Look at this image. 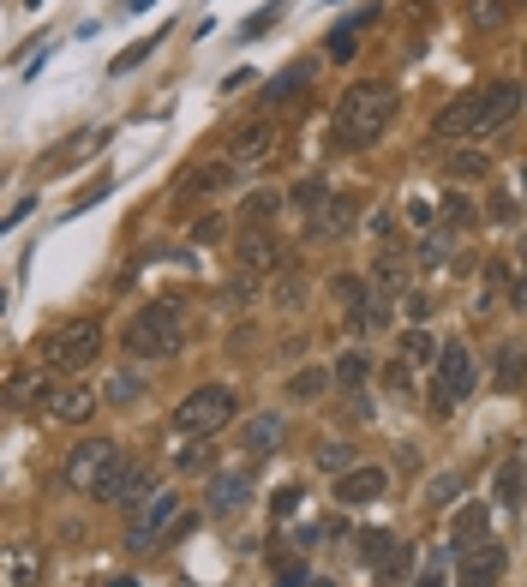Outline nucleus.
<instances>
[{"label":"nucleus","instance_id":"nucleus-1","mask_svg":"<svg viewBox=\"0 0 527 587\" xmlns=\"http://www.w3.org/2000/svg\"><path fill=\"white\" fill-rule=\"evenodd\" d=\"M396 120V90L366 78V84H348L342 102H336V120H330V138L342 150H360V144H378V132Z\"/></svg>","mask_w":527,"mask_h":587},{"label":"nucleus","instance_id":"nucleus-2","mask_svg":"<svg viewBox=\"0 0 527 587\" xmlns=\"http://www.w3.org/2000/svg\"><path fill=\"white\" fill-rule=\"evenodd\" d=\"M186 342V306L180 300H150L126 324V354L132 360H168Z\"/></svg>","mask_w":527,"mask_h":587},{"label":"nucleus","instance_id":"nucleus-3","mask_svg":"<svg viewBox=\"0 0 527 587\" xmlns=\"http://www.w3.org/2000/svg\"><path fill=\"white\" fill-rule=\"evenodd\" d=\"M234 414H240V396H234L228 384H204V390H192V396L174 408V432H180V438H210V432L234 426Z\"/></svg>","mask_w":527,"mask_h":587},{"label":"nucleus","instance_id":"nucleus-4","mask_svg":"<svg viewBox=\"0 0 527 587\" xmlns=\"http://www.w3.org/2000/svg\"><path fill=\"white\" fill-rule=\"evenodd\" d=\"M102 354V330L90 324V318H72V324H60L48 342H42V366L48 372H78V366H90Z\"/></svg>","mask_w":527,"mask_h":587},{"label":"nucleus","instance_id":"nucleus-5","mask_svg":"<svg viewBox=\"0 0 527 587\" xmlns=\"http://www.w3.org/2000/svg\"><path fill=\"white\" fill-rule=\"evenodd\" d=\"M114 468H120L114 438H84V444L66 456V486H72V492H96V486H102Z\"/></svg>","mask_w":527,"mask_h":587},{"label":"nucleus","instance_id":"nucleus-6","mask_svg":"<svg viewBox=\"0 0 527 587\" xmlns=\"http://www.w3.org/2000/svg\"><path fill=\"white\" fill-rule=\"evenodd\" d=\"M276 138H282L276 114H258V120H246V126L228 138V162H234V168H258V162L276 150Z\"/></svg>","mask_w":527,"mask_h":587},{"label":"nucleus","instance_id":"nucleus-7","mask_svg":"<svg viewBox=\"0 0 527 587\" xmlns=\"http://www.w3.org/2000/svg\"><path fill=\"white\" fill-rule=\"evenodd\" d=\"M462 396H474V354H468V342H444V360H438V408H456Z\"/></svg>","mask_w":527,"mask_h":587},{"label":"nucleus","instance_id":"nucleus-8","mask_svg":"<svg viewBox=\"0 0 527 587\" xmlns=\"http://www.w3.org/2000/svg\"><path fill=\"white\" fill-rule=\"evenodd\" d=\"M354 228V198H342V192H324L312 210H306V234L312 240H342Z\"/></svg>","mask_w":527,"mask_h":587},{"label":"nucleus","instance_id":"nucleus-9","mask_svg":"<svg viewBox=\"0 0 527 587\" xmlns=\"http://www.w3.org/2000/svg\"><path fill=\"white\" fill-rule=\"evenodd\" d=\"M156 498V486H150V474L138 468V462H120L102 486H96V504H150Z\"/></svg>","mask_w":527,"mask_h":587},{"label":"nucleus","instance_id":"nucleus-10","mask_svg":"<svg viewBox=\"0 0 527 587\" xmlns=\"http://www.w3.org/2000/svg\"><path fill=\"white\" fill-rule=\"evenodd\" d=\"M504 570H510V552H504L498 540H486V546L462 552V576H456V587H498Z\"/></svg>","mask_w":527,"mask_h":587},{"label":"nucleus","instance_id":"nucleus-11","mask_svg":"<svg viewBox=\"0 0 527 587\" xmlns=\"http://www.w3.org/2000/svg\"><path fill=\"white\" fill-rule=\"evenodd\" d=\"M174 522H180V498L156 486V498L132 516V546H156V534H168Z\"/></svg>","mask_w":527,"mask_h":587},{"label":"nucleus","instance_id":"nucleus-12","mask_svg":"<svg viewBox=\"0 0 527 587\" xmlns=\"http://www.w3.org/2000/svg\"><path fill=\"white\" fill-rule=\"evenodd\" d=\"M516 108H522V84H510V78H504V84H486V90H480V138L498 132V126H510Z\"/></svg>","mask_w":527,"mask_h":587},{"label":"nucleus","instance_id":"nucleus-13","mask_svg":"<svg viewBox=\"0 0 527 587\" xmlns=\"http://www.w3.org/2000/svg\"><path fill=\"white\" fill-rule=\"evenodd\" d=\"M432 138H480V90H474V96H456V102L432 120Z\"/></svg>","mask_w":527,"mask_h":587},{"label":"nucleus","instance_id":"nucleus-14","mask_svg":"<svg viewBox=\"0 0 527 587\" xmlns=\"http://www.w3.org/2000/svg\"><path fill=\"white\" fill-rule=\"evenodd\" d=\"M102 138H108V132H72L54 156H42V162H36V180H54V174H66V168H78L90 150H102Z\"/></svg>","mask_w":527,"mask_h":587},{"label":"nucleus","instance_id":"nucleus-15","mask_svg":"<svg viewBox=\"0 0 527 587\" xmlns=\"http://www.w3.org/2000/svg\"><path fill=\"white\" fill-rule=\"evenodd\" d=\"M384 486H390L384 468H348L336 480V504H372V498H384Z\"/></svg>","mask_w":527,"mask_h":587},{"label":"nucleus","instance_id":"nucleus-16","mask_svg":"<svg viewBox=\"0 0 527 587\" xmlns=\"http://www.w3.org/2000/svg\"><path fill=\"white\" fill-rule=\"evenodd\" d=\"M486 540H492V516H486V504H462L456 522H450V546H456V552H474V546H486Z\"/></svg>","mask_w":527,"mask_h":587},{"label":"nucleus","instance_id":"nucleus-17","mask_svg":"<svg viewBox=\"0 0 527 587\" xmlns=\"http://www.w3.org/2000/svg\"><path fill=\"white\" fill-rule=\"evenodd\" d=\"M378 24V6H360V12H348L336 30H330V60H354V48H360V36Z\"/></svg>","mask_w":527,"mask_h":587},{"label":"nucleus","instance_id":"nucleus-18","mask_svg":"<svg viewBox=\"0 0 527 587\" xmlns=\"http://www.w3.org/2000/svg\"><path fill=\"white\" fill-rule=\"evenodd\" d=\"M240 270H246V276H270V270H282V246H276L264 228H252V234L240 240Z\"/></svg>","mask_w":527,"mask_h":587},{"label":"nucleus","instance_id":"nucleus-19","mask_svg":"<svg viewBox=\"0 0 527 587\" xmlns=\"http://www.w3.org/2000/svg\"><path fill=\"white\" fill-rule=\"evenodd\" d=\"M234 186V162L222 156V162H210V168H192L186 180H180V198H210V192H228Z\"/></svg>","mask_w":527,"mask_h":587},{"label":"nucleus","instance_id":"nucleus-20","mask_svg":"<svg viewBox=\"0 0 527 587\" xmlns=\"http://www.w3.org/2000/svg\"><path fill=\"white\" fill-rule=\"evenodd\" d=\"M408 288V258H402V246H384L378 252V264H372V294H402Z\"/></svg>","mask_w":527,"mask_h":587},{"label":"nucleus","instance_id":"nucleus-21","mask_svg":"<svg viewBox=\"0 0 527 587\" xmlns=\"http://www.w3.org/2000/svg\"><path fill=\"white\" fill-rule=\"evenodd\" d=\"M288 438V426H282V414H252L246 420V432H240V444H246V456H270L276 444Z\"/></svg>","mask_w":527,"mask_h":587},{"label":"nucleus","instance_id":"nucleus-22","mask_svg":"<svg viewBox=\"0 0 527 587\" xmlns=\"http://www.w3.org/2000/svg\"><path fill=\"white\" fill-rule=\"evenodd\" d=\"M48 414H54V420H66V426H84V420L96 414V390H78V384H66V390H54Z\"/></svg>","mask_w":527,"mask_h":587},{"label":"nucleus","instance_id":"nucleus-23","mask_svg":"<svg viewBox=\"0 0 527 587\" xmlns=\"http://www.w3.org/2000/svg\"><path fill=\"white\" fill-rule=\"evenodd\" d=\"M330 300L348 312V330H360V318H366V306H372L366 282H360V276H336V282H330Z\"/></svg>","mask_w":527,"mask_h":587},{"label":"nucleus","instance_id":"nucleus-24","mask_svg":"<svg viewBox=\"0 0 527 587\" xmlns=\"http://www.w3.org/2000/svg\"><path fill=\"white\" fill-rule=\"evenodd\" d=\"M312 72H318V60H300L294 72H282V78H270V90H264V102L270 108H282V102H294L306 84H312Z\"/></svg>","mask_w":527,"mask_h":587},{"label":"nucleus","instance_id":"nucleus-25","mask_svg":"<svg viewBox=\"0 0 527 587\" xmlns=\"http://www.w3.org/2000/svg\"><path fill=\"white\" fill-rule=\"evenodd\" d=\"M246 498H252V486H246L240 474H216V486H210V510H216V516L246 510Z\"/></svg>","mask_w":527,"mask_h":587},{"label":"nucleus","instance_id":"nucleus-26","mask_svg":"<svg viewBox=\"0 0 527 587\" xmlns=\"http://www.w3.org/2000/svg\"><path fill=\"white\" fill-rule=\"evenodd\" d=\"M522 498H527V468H522V456H510L498 468V504L504 510H522Z\"/></svg>","mask_w":527,"mask_h":587},{"label":"nucleus","instance_id":"nucleus-27","mask_svg":"<svg viewBox=\"0 0 527 587\" xmlns=\"http://www.w3.org/2000/svg\"><path fill=\"white\" fill-rule=\"evenodd\" d=\"M402 360H408V366H438V360H444V342H438L432 330H408V336H402Z\"/></svg>","mask_w":527,"mask_h":587},{"label":"nucleus","instance_id":"nucleus-28","mask_svg":"<svg viewBox=\"0 0 527 587\" xmlns=\"http://www.w3.org/2000/svg\"><path fill=\"white\" fill-rule=\"evenodd\" d=\"M504 24H510V0H474V6H468V30L492 36V30H504Z\"/></svg>","mask_w":527,"mask_h":587},{"label":"nucleus","instance_id":"nucleus-29","mask_svg":"<svg viewBox=\"0 0 527 587\" xmlns=\"http://www.w3.org/2000/svg\"><path fill=\"white\" fill-rule=\"evenodd\" d=\"M36 576H42V558L24 552V546H12L6 552V587H36Z\"/></svg>","mask_w":527,"mask_h":587},{"label":"nucleus","instance_id":"nucleus-30","mask_svg":"<svg viewBox=\"0 0 527 587\" xmlns=\"http://www.w3.org/2000/svg\"><path fill=\"white\" fill-rule=\"evenodd\" d=\"M444 174H450V180H486V174H492V156H486V150H456V156L444 162Z\"/></svg>","mask_w":527,"mask_h":587},{"label":"nucleus","instance_id":"nucleus-31","mask_svg":"<svg viewBox=\"0 0 527 587\" xmlns=\"http://www.w3.org/2000/svg\"><path fill=\"white\" fill-rule=\"evenodd\" d=\"M522 378H527V354L516 342H504L498 348V390H522Z\"/></svg>","mask_w":527,"mask_h":587},{"label":"nucleus","instance_id":"nucleus-32","mask_svg":"<svg viewBox=\"0 0 527 587\" xmlns=\"http://www.w3.org/2000/svg\"><path fill=\"white\" fill-rule=\"evenodd\" d=\"M216 462V450H210V438H192V444H174V468L180 474H204Z\"/></svg>","mask_w":527,"mask_h":587},{"label":"nucleus","instance_id":"nucleus-33","mask_svg":"<svg viewBox=\"0 0 527 587\" xmlns=\"http://www.w3.org/2000/svg\"><path fill=\"white\" fill-rule=\"evenodd\" d=\"M366 378H372V360H366L360 348L336 360V384H342V390H366Z\"/></svg>","mask_w":527,"mask_h":587},{"label":"nucleus","instance_id":"nucleus-34","mask_svg":"<svg viewBox=\"0 0 527 587\" xmlns=\"http://www.w3.org/2000/svg\"><path fill=\"white\" fill-rule=\"evenodd\" d=\"M330 378H336V372H324V366H306V372H294V384H288V390H294V402H318V396L330 390Z\"/></svg>","mask_w":527,"mask_h":587},{"label":"nucleus","instance_id":"nucleus-35","mask_svg":"<svg viewBox=\"0 0 527 587\" xmlns=\"http://www.w3.org/2000/svg\"><path fill=\"white\" fill-rule=\"evenodd\" d=\"M276 210H282V192H252V198H246V210H240V222H246V228H264Z\"/></svg>","mask_w":527,"mask_h":587},{"label":"nucleus","instance_id":"nucleus-36","mask_svg":"<svg viewBox=\"0 0 527 587\" xmlns=\"http://www.w3.org/2000/svg\"><path fill=\"white\" fill-rule=\"evenodd\" d=\"M462 486H468V474H462V468H450V474H438V480L426 486V504H432V510H438V504H456V498H462Z\"/></svg>","mask_w":527,"mask_h":587},{"label":"nucleus","instance_id":"nucleus-37","mask_svg":"<svg viewBox=\"0 0 527 587\" xmlns=\"http://www.w3.org/2000/svg\"><path fill=\"white\" fill-rule=\"evenodd\" d=\"M408 576H414V546H408V540H396V552L384 558L378 582H408Z\"/></svg>","mask_w":527,"mask_h":587},{"label":"nucleus","instance_id":"nucleus-38","mask_svg":"<svg viewBox=\"0 0 527 587\" xmlns=\"http://www.w3.org/2000/svg\"><path fill=\"white\" fill-rule=\"evenodd\" d=\"M138 396H144V384H138L132 372H114V378H108V402H114V408H132Z\"/></svg>","mask_w":527,"mask_h":587},{"label":"nucleus","instance_id":"nucleus-39","mask_svg":"<svg viewBox=\"0 0 527 587\" xmlns=\"http://www.w3.org/2000/svg\"><path fill=\"white\" fill-rule=\"evenodd\" d=\"M390 552H396V534H384V528H378V534H366V540H360V558H366V564H372V570H384V558H390Z\"/></svg>","mask_w":527,"mask_h":587},{"label":"nucleus","instance_id":"nucleus-40","mask_svg":"<svg viewBox=\"0 0 527 587\" xmlns=\"http://www.w3.org/2000/svg\"><path fill=\"white\" fill-rule=\"evenodd\" d=\"M318 468H324V474H348V468H354V450H348V444H324V450H318Z\"/></svg>","mask_w":527,"mask_h":587},{"label":"nucleus","instance_id":"nucleus-41","mask_svg":"<svg viewBox=\"0 0 527 587\" xmlns=\"http://www.w3.org/2000/svg\"><path fill=\"white\" fill-rule=\"evenodd\" d=\"M468 222H474V204H468V198H450V204H444V228L456 234V228H468Z\"/></svg>","mask_w":527,"mask_h":587},{"label":"nucleus","instance_id":"nucleus-42","mask_svg":"<svg viewBox=\"0 0 527 587\" xmlns=\"http://www.w3.org/2000/svg\"><path fill=\"white\" fill-rule=\"evenodd\" d=\"M450 258V228L444 234H426V246H420V264H444Z\"/></svg>","mask_w":527,"mask_h":587},{"label":"nucleus","instance_id":"nucleus-43","mask_svg":"<svg viewBox=\"0 0 527 587\" xmlns=\"http://www.w3.org/2000/svg\"><path fill=\"white\" fill-rule=\"evenodd\" d=\"M276 587H306V564L300 558H282L276 564Z\"/></svg>","mask_w":527,"mask_h":587},{"label":"nucleus","instance_id":"nucleus-44","mask_svg":"<svg viewBox=\"0 0 527 587\" xmlns=\"http://www.w3.org/2000/svg\"><path fill=\"white\" fill-rule=\"evenodd\" d=\"M150 48H156V36H150V42H132L126 54H114V72H132V66H138V60H144Z\"/></svg>","mask_w":527,"mask_h":587},{"label":"nucleus","instance_id":"nucleus-45","mask_svg":"<svg viewBox=\"0 0 527 587\" xmlns=\"http://www.w3.org/2000/svg\"><path fill=\"white\" fill-rule=\"evenodd\" d=\"M270 510H276V522H282V516H294V510H300V486H282V492L270 498Z\"/></svg>","mask_w":527,"mask_h":587},{"label":"nucleus","instance_id":"nucleus-46","mask_svg":"<svg viewBox=\"0 0 527 587\" xmlns=\"http://www.w3.org/2000/svg\"><path fill=\"white\" fill-rule=\"evenodd\" d=\"M222 228H228L222 216H204V222L192 228V240H198V246H210V240H222Z\"/></svg>","mask_w":527,"mask_h":587},{"label":"nucleus","instance_id":"nucleus-47","mask_svg":"<svg viewBox=\"0 0 527 587\" xmlns=\"http://www.w3.org/2000/svg\"><path fill=\"white\" fill-rule=\"evenodd\" d=\"M414 587H444V558H426V570L414 576Z\"/></svg>","mask_w":527,"mask_h":587},{"label":"nucleus","instance_id":"nucleus-48","mask_svg":"<svg viewBox=\"0 0 527 587\" xmlns=\"http://www.w3.org/2000/svg\"><path fill=\"white\" fill-rule=\"evenodd\" d=\"M276 18H282V6H264V12H258V18H246V36H264V30H270V24H276Z\"/></svg>","mask_w":527,"mask_h":587},{"label":"nucleus","instance_id":"nucleus-49","mask_svg":"<svg viewBox=\"0 0 527 587\" xmlns=\"http://www.w3.org/2000/svg\"><path fill=\"white\" fill-rule=\"evenodd\" d=\"M384 384H390L396 396H408V360H396V366H384Z\"/></svg>","mask_w":527,"mask_h":587},{"label":"nucleus","instance_id":"nucleus-50","mask_svg":"<svg viewBox=\"0 0 527 587\" xmlns=\"http://www.w3.org/2000/svg\"><path fill=\"white\" fill-rule=\"evenodd\" d=\"M276 300H282V306H300V276H294V270H288V282H276Z\"/></svg>","mask_w":527,"mask_h":587},{"label":"nucleus","instance_id":"nucleus-51","mask_svg":"<svg viewBox=\"0 0 527 587\" xmlns=\"http://www.w3.org/2000/svg\"><path fill=\"white\" fill-rule=\"evenodd\" d=\"M408 216H414V222H426V228H432V216H438V210H432V204H426V198H414V204H408Z\"/></svg>","mask_w":527,"mask_h":587},{"label":"nucleus","instance_id":"nucleus-52","mask_svg":"<svg viewBox=\"0 0 527 587\" xmlns=\"http://www.w3.org/2000/svg\"><path fill=\"white\" fill-rule=\"evenodd\" d=\"M432 312V294H408V318H426Z\"/></svg>","mask_w":527,"mask_h":587},{"label":"nucleus","instance_id":"nucleus-53","mask_svg":"<svg viewBox=\"0 0 527 587\" xmlns=\"http://www.w3.org/2000/svg\"><path fill=\"white\" fill-rule=\"evenodd\" d=\"M510 300H516V312H527V276L516 282V288H510Z\"/></svg>","mask_w":527,"mask_h":587},{"label":"nucleus","instance_id":"nucleus-54","mask_svg":"<svg viewBox=\"0 0 527 587\" xmlns=\"http://www.w3.org/2000/svg\"><path fill=\"white\" fill-rule=\"evenodd\" d=\"M144 6H156V0H126V12H144Z\"/></svg>","mask_w":527,"mask_h":587},{"label":"nucleus","instance_id":"nucleus-55","mask_svg":"<svg viewBox=\"0 0 527 587\" xmlns=\"http://www.w3.org/2000/svg\"><path fill=\"white\" fill-rule=\"evenodd\" d=\"M522 198H527V162H522Z\"/></svg>","mask_w":527,"mask_h":587},{"label":"nucleus","instance_id":"nucleus-56","mask_svg":"<svg viewBox=\"0 0 527 587\" xmlns=\"http://www.w3.org/2000/svg\"><path fill=\"white\" fill-rule=\"evenodd\" d=\"M522 270H527V240H522Z\"/></svg>","mask_w":527,"mask_h":587}]
</instances>
